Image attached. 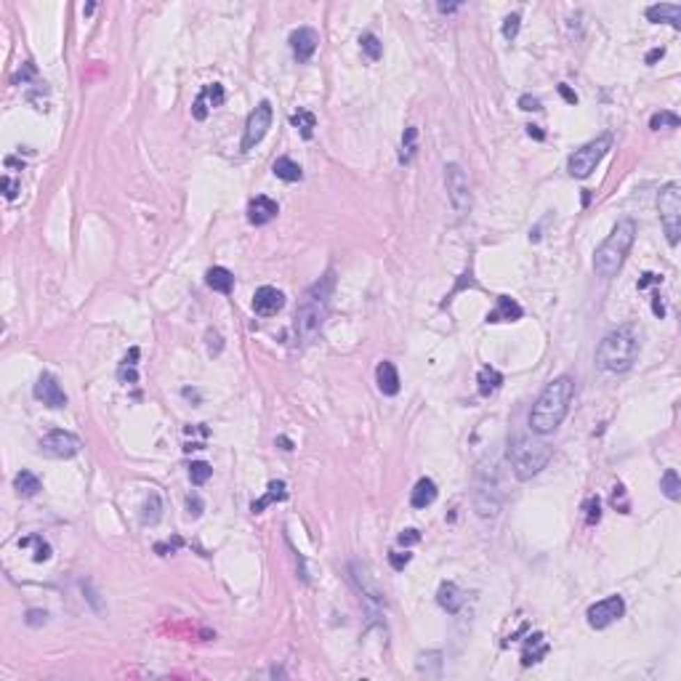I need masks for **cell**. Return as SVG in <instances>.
<instances>
[{
	"label": "cell",
	"instance_id": "obj_1",
	"mask_svg": "<svg viewBox=\"0 0 681 681\" xmlns=\"http://www.w3.org/2000/svg\"><path fill=\"white\" fill-rule=\"evenodd\" d=\"M575 399V378L572 376H559L545 386L538 402L530 410V431L538 437H545L551 431H556L561 426V421L567 418L570 405Z\"/></svg>",
	"mask_w": 681,
	"mask_h": 681
},
{
	"label": "cell",
	"instance_id": "obj_2",
	"mask_svg": "<svg viewBox=\"0 0 681 681\" xmlns=\"http://www.w3.org/2000/svg\"><path fill=\"white\" fill-rule=\"evenodd\" d=\"M333 285L335 277L333 272H328L303 293L301 303L296 309V335H298L301 344H312L319 335V330H322V325L328 319V312H330Z\"/></svg>",
	"mask_w": 681,
	"mask_h": 681
},
{
	"label": "cell",
	"instance_id": "obj_3",
	"mask_svg": "<svg viewBox=\"0 0 681 681\" xmlns=\"http://www.w3.org/2000/svg\"><path fill=\"white\" fill-rule=\"evenodd\" d=\"M636 221L631 218H623L618 221L612 232L607 234V240L593 253V272L599 274L602 280H612L618 277V272L623 269L625 264V256L631 253V248L636 243Z\"/></svg>",
	"mask_w": 681,
	"mask_h": 681
},
{
	"label": "cell",
	"instance_id": "obj_4",
	"mask_svg": "<svg viewBox=\"0 0 681 681\" xmlns=\"http://www.w3.org/2000/svg\"><path fill=\"white\" fill-rule=\"evenodd\" d=\"M639 357V333L631 325L607 333L596 346V364L607 373H625L631 370Z\"/></svg>",
	"mask_w": 681,
	"mask_h": 681
},
{
	"label": "cell",
	"instance_id": "obj_5",
	"mask_svg": "<svg viewBox=\"0 0 681 681\" xmlns=\"http://www.w3.org/2000/svg\"><path fill=\"white\" fill-rule=\"evenodd\" d=\"M508 458H511V469H514L516 479L527 482L548 466V460L554 458V450L535 437H516L508 447Z\"/></svg>",
	"mask_w": 681,
	"mask_h": 681
},
{
	"label": "cell",
	"instance_id": "obj_6",
	"mask_svg": "<svg viewBox=\"0 0 681 681\" xmlns=\"http://www.w3.org/2000/svg\"><path fill=\"white\" fill-rule=\"evenodd\" d=\"M612 147V134H602V136L591 138L588 144H583L580 150H575L567 160V170L572 179H588L591 173L596 170V166L602 163L607 152Z\"/></svg>",
	"mask_w": 681,
	"mask_h": 681
},
{
	"label": "cell",
	"instance_id": "obj_7",
	"mask_svg": "<svg viewBox=\"0 0 681 681\" xmlns=\"http://www.w3.org/2000/svg\"><path fill=\"white\" fill-rule=\"evenodd\" d=\"M657 213L660 224L666 229V237L671 245H679L681 234V186L676 182H668L660 195H657Z\"/></svg>",
	"mask_w": 681,
	"mask_h": 681
},
{
	"label": "cell",
	"instance_id": "obj_8",
	"mask_svg": "<svg viewBox=\"0 0 681 681\" xmlns=\"http://www.w3.org/2000/svg\"><path fill=\"white\" fill-rule=\"evenodd\" d=\"M444 184H447V197H450L453 211L458 216H466L471 211V186L466 170L458 163H450L444 168Z\"/></svg>",
	"mask_w": 681,
	"mask_h": 681
},
{
	"label": "cell",
	"instance_id": "obj_9",
	"mask_svg": "<svg viewBox=\"0 0 681 681\" xmlns=\"http://www.w3.org/2000/svg\"><path fill=\"white\" fill-rule=\"evenodd\" d=\"M80 450H83V442L72 431L56 428V431H51V434H46V437L40 439V453L48 455V458H56V460L75 458Z\"/></svg>",
	"mask_w": 681,
	"mask_h": 681
},
{
	"label": "cell",
	"instance_id": "obj_10",
	"mask_svg": "<svg viewBox=\"0 0 681 681\" xmlns=\"http://www.w3.org/2000/svg\"><path fill=\"white\" fill-rule=\"evenodd\" d=\"M272 128V104L261 102V104L250 112V118L245 122V136H243V152H250L261 138L266 136V131Z\"/></svg>",
	"mask_w": 681,
	"mask_h": 681
},
{
	"label": "cell",
	"instance_id": "obj_11",
	"mask_svg": "<svg viewBox=\"0 0 681 681\" xmlns=\"http://www.w3.org/2000/svg\"><path fill=\"white\" fill-rule=\"evenodd\" d=\"M623 615H625V602H623V596H607V599H602V602L591 604L588 612H586L588 625L591 628H596V631H602V628L612 625L615 620H620Z\"/></svg>",
	"mask_w": 681,
	"mask_h": 681
},
{
	"label": "cell",
	"instance_id": "obj_12",
	"mask_svg": "<svg viewBox=\"0 0 681 681\" xmlns=\"http://www.w3.org/2000/svg\"><path fill=\"white\" fill-rule=\"evenodd\" d=\"M32 394H35V399H38V402H43V405H46V408H51V410L67 408V394H64L59 378H56L54 373H40V378L35 380V389H32Z\"/></svg>",
	"mask_w": 681,
	"mask_h": 681
},
{
	"label": "cell",
	"instance_id": "obj_13",
	"mask_svg": "<svg viewBox=\"0 0 681 681\" xmlns=\"http://www.w3.org/2000/svg\"><path fill=\"white\" fill-rule=\"evenodd\" d=\"M290 51H293V56L298 59V64H306V61H312V56L317 54V46H319V35L312 27H298V30L290 32Z\"/></svg>",
	"mask_w": 681,
	"mask_h": 681
},
{
	"label": "cell",
	"instance_id": "obj_14",
	"mask_svg": "<svg viewBox=\"0 0 681 681\" xmlns=\"http://www.w3.org/2000/svg\"><path fill=\"white\" fill-rule=\"evenodd\" d=\"M282 306H285V293L272 288V285H264L253 293V312L258 317H272Z\"/></svg>",
	"mask_w": 681,
	"mask_h": 681
},
{
	"label": "cell",
	"instance_id": "obj_15",
	"mask_svg": "<svg viewBox=\"0 0 681 681\" xmlns=\"http://www.w3.org/2000/svg\"><path fill=\"white\" fill-rule=\"evenodd\" d=\"M224 86L221 83H211V86H205L200 96L195 99V106H192V115H195V120H205L208 118V109L211 106H221L224 104Z\"/></svg>",
	"mask_w": 681,
	"mask_h": 681
},
{
	"label": "cell",
	"instance_id": "obj_16",
	"mask_svg": "<svg viewBox=\"0 0 681 681\" xmlns=\"http://www.w3.org/2000/svg\"><path fill=\"white\" fill-rule=\"evenodd\" d=\"M277 213H280V205L274 202L272 197H266V195H258V197H253V200L248 202V221H250V224H256V227L269 224L272 218H277Z\"/></svg>",
	"mask_w": 681,
	"mask_h": 681
},
{
	"label": "cell",
	"instance_id": "obj_17",
	"mask_svg": "<svg viewBox=\"0 0 681 681\" xmlns=\"http://www.w3.org/2000/svg\"><path fill=\"white\" fill-rule=\"evenodd\" d=\"M524 309L511 298V296H498V303L492 312H487V322H516L522 319Z\"/></svg>",
	"mask_w": 681,
	"mask_h": 681
},
{
	"label": "cell",
	"instance_id": "obj_18",
	"mask_svg": "<svg viewBox=\"0 0 681 681\" xmlns=\"http://www.w3.org/2000/svg\"><path fill=\"white\" fill-rule=\"evenodd\" d=\"M376 383H378V392L383 396H396L399 394V373H396V367L394 362H378L376 367Z\"/></svg>",
	"mask_w": 681,
	"mask_h": 681
},
{
	"label": "cell",
	"instance_id": "obj_19",
	"mask_svg": "<svg viewBox=\"0 0 681 681\" xmlns=\"http://www.w3.org/2000/svg\"><path fill=\"white\" fill-rule=\"evenodd\" d=\"M647 19L655 22V24H660V22H666L671 27H681V6L679 3H655L647 8Z\"/></svg>",
	"mask_w": 681,
	"mask_h": 681
},
{
	"label": "cell",
	"instance_id": "obj_20",
	"mask_svg": "<svg viewBox=\"0 0 681 681\" xmlns=\"http://www.w3.org/2000/svg\"><path fill=\"white\" fill-rule=\"evenodd\" d=\"M437 495H439L437 482L428 479V476H421L415 482V487H412V492H410V506L412 508H426V506H431L437 500Z\"/></svg>",
	"mask_w": 681,
	"mask_h": 681
},
{
	"label": "cell",
	"instance_id": "obj_21",
	"mask_svg": "<svg viewBox=\"0 0 681 681\" xmlns=\"http://www.w3.org/2000/svg\"><path fill=\"white\" fill-rule=\"evenodd\" d=\"M437 602H439V607H442V609H447L450 615H458V612L463 609V602H466V599H463V591L458 588L455 583H450V580H447V583H442V586H439Z\"/></svg>",
	"mask_w": 681,
	"mask_h": 681
},
{
	"label": "cell",
	"instance_id": "obj_22",
	"mask_svg": "<svg viewBox=\"0 0 681 681\" xmlns=\"http://www.w3.org/2000/svg\"><path fill=\"white\" fill-rule=\"evenodd\" d=\"M545 655H548V641L543 634H532L524 641V652H522V666L530 668L535 663H540Z\"/></svg>",
	"mask_w": 681,
	"mask_h": 681
},
{
	"label": "cell",
	"instance_id": "obj_23",
	"mask_svg": "<svg viewBox=\"0 0 681 681\" xmlns=\"http://www.w3.org/2000/svg\"><path fill=\"white\" fill-rule=\"evenodd\" d=\"M285 498H288V487H285V482H282V479H274V482H269V487H266L264 498L253 500L250 511H253V514H261V511H264V508H269L272 503H277V500H285Z\"/></svg>",
	"mask_w": 681,
	"mask_h": 681
},
{
	"label": "cell",
	"instance_id": "obj_24",
	"mask_svg": "<svg viewBox=\"0 0 681 681\" xmlns=\"http://www.w3.org/2000/svg\"><path fill=\"white\" fill-rule=\"evenodd\" d=\"M205 282H208V288L211 290H216V293H232V288H234V274L229 272V269H224V266H213V269H208V274H205Z\"/></svg>",
	"mask_w": 681,
	"mask_h": 681
},
{
	"label": "cell",
	"instance_id": "obj_25",
	"mask_svg": "<svg viewBox=\"0 0 681 681\" xmlns=\"http://www.w3.org/2000/svg\"><path fill=\"white\" fill-rule=\"evenodd\" d=\"M272 173L277 176V179H282V182H288V184H296L303 179L301 166H298L296 160H290V157H277L272 166Z\"/></svg>",
	"mask_w": 681,
	"mask_h": 681
},
{
	"label": "cell",
	"instance_id": "obj_26",
	"mask_svg": "<svg viewBox=\"0 0 681 681\" xmlns=\"http://www.w3.org/2000/svg\"><path fill=\"white\" fill-rule=\"evenodd\" d=\"M476 383H479V394H482V396H490V394H495L500 386H503V373L487 364V367H482V370H479Z\"/></svg>",
	"mask_w": 681,
	"mask_h": 681
},
{
	"label": "cell",
	"instance_id": "obj_27",
	"mask_svg": "<svg viewBox=\"0 0 681 681\" xmlns=\"http://www.w3.org/2000/svg\"><path fill=\"white\" fill-rule=\"evenodd\" d=\"M40 479L32 474V471H27V469H22L19 474L14 476V490L22 495V498H32V495H38L40 492Z\"/></svg>",
	"mask_w": 681,
	"mask_h": 681
},
{
	"label": "cell",
	"instance_id": "obj_28",
	"mask_svg": "<svg viewBox=\"0 0 681 681\" xmlns=\"http://www.w3.org/2000/svg\"><path fill=\"white\" fill-rule=\"evenodd\" d=\"M415 154H418V128H415V125H410V128H405V134H402V152H399V163H402V166H410V163L415 160Z\"/></svg>",
	"mask_w": 681,
	"mask_h": 681
},
{
	"label": "cell",
	"instance_id": "obj_29",
	"mask_svg": "<svg viewBox=\"0 0 681 681\" xmlns=\"http://www.w3.org/2000/svg\"><path fill=\"white\" fill-rule=\"evenodd\" d=\"M136 360H138V348L134 346L128 354H125V360L120 362V367H118V378H120V383H136L138 380V373H136Z\"/></svg>",
	"mask_w": 681,
	"mask_h": 681
},
{
	"label": "cell",
	"instance_id": "obj_30",
	"mask_svg": "<svg viewBox=\"0 0 681 681\" xmlns=\"http://www.w3.org/2000/svg\"><path fill=\"white\" fill-rule=\"evenodd\" d=\"M160 516H163V500L157 492H150V498L144 503V508H141V524H157L160 522Z\"/></svg>",
	"mask_w": 681,
	"mask_h": 681
},
{
	"label": "cell",
	"instance_id": "obj_31",
	"mask_svg": "<svg viewBox=\"0 0 681 681\" xmlns=\"http://www.w3.org/2000/svg\"><path fill=\"white\" fill-rule=\"evenodd\" d=\"M290 122L301 131L303 138H312L314 136V128H317V118L309 112V109H298L296 115H290Z\"/></svg>",
	"mask_w": 681,
	"mask_h": 681
},
{
	"label": "cell",
	"instance_id": "obj_32",
	"mask_svg": "<svg viewBox=\"0 0 681 681\" xmlns=\"http://www.w3.org/2000/svg\"><path fill=\"white\" fill-rule=\"evenodd\" d=\"M660 490H663V495L668 500H679L681 498V482H679V474L673 469H668L663 474V479H660Z\"/></svg>",
	"mask_w": 681,
	"mask_h": 681
},
{
	"label": "cell",
	"instance_id": "obj_33",
	"mask_svg": "<svg viewBox=\"0 0 681 681\" xmlns=\"http://www.w3.org/2000/svg\"><path fill=\"white\" fill-rule=\"evenodd\" d=\"M360 46H362V51L367 54V59L370 61H378L380 56H383V43L378 40L376 32H364L362 38H360Z\"/></svg>",
	"mask_w": 681,
	"mask_h": 681
},
{
	"label": "cell",
	"instance_id": "obj_34",
	"mask_svg": "<svg viewBox=\"0 0 681 681\" xmlns=\"http://www.w3.org/2000/svg\"><path fill=\"white\" fill-rule=\"evenodd\" d=\"M679 115H673V112H668V109H663V112H655L650 118V128L652 131H660V128H679Z\"/></svg>",
	"mask_w": 681,
	"mask_h": 681
},
{
	"label": "cell",
	"instance_id": "obj_35",
	"mask_svg": "<svg viewBox=\"0 0 681 681\" xmlns=\"http://www.w3.org/2000/svg\"><path fill=\"white\" fill-rule=\"evenodd\" d=\"M583 514H586V524L588 527L599 524V519H602V500L596 498V495H588L586 503H583Z\"/></svg>",
	"mask_w": 681,
	"mask_h": 681
},
{
	"label": "cell",
	"instance_id": "obj_36",
	"mask_svg": "<svg viewBox=\"0 0 681 681\" xmlns=\"http://www.w3.org/2000/svg\"><path fill=\"white\" fill-rule=\"evenodd\" d=\"M213 469L205 463V460H195L192 466H189V479H192V485L195 487H202L208 479H211Z\"/></svg>",
	"mask_w": 681,
	"mask_h": 681
},
{
	"label": "cell",
	"instance_id": "obj_37",
	"mask_svg": "<svg viewBox=\"0 0 681 681\" xmlns=\"http://www.w3.org/2000/svg\"><path fill=\"white\" fill-rule=\"evenodd\" d=\"M19 545H35V561H48V559H51V545H48L40 535L24 538V540H19Z\"/></svg>",
	"mask_w": 681,
	"mask_h": 681
},
{
	"label": "cell",
	"instance_id": "obj_38",
	"mask_svg": "<svg viewBox=\"0 0 681 681\" xmlns=\"http://www.w3.org/2000/svg\"><path fill=\"white\" fill-rule=\"evenodd\" d=\"M519 22H522V16L519 14H511L503 19V38H506V40H514L516 35H519Z\"/></svg>",
	"mask_w": 681,
	"mask_h": 681
},
{
	"label": "cell",
	"instance_id": "obj_39",
	"mask_svg": "<svg viewBox=\"0 0 681 681\" xmlns=\"http://www.w3.org/2000/svg\"><path fill=\"white\" fill-rule=\"evenodd\" d=\"M410 559H412V554H408V551H405V554H402V551H392V554H389V561H392L394 570H405V567L410 564Z\"/></svg>",
	"mask_w": 681,
	"mask_h": 681
},
{
	"label": "cell",
	"instance_id": "obj_40",
	"mask_svg": "<svg viewBox=\"0 0 681 681\" xmlns=\"http://www.w3.org/2000/svg\"><path fill=\"white\" fill-rule=\"evenodd\" d=\"M519 106H522L524 112H540V109H543L540 99H538V96H530V93H524V96L519 99Z\"/></svg>",
	"mask_w": 681,
	"mask_h": 681
},
{
	"label": "cell",
	"instance_id": "obj_41",
	"mask_svg": "<svg viewBox=\"0 0 681 681\" xmlns=\"http://www.w3.org/2000/svg\"><path fill=\"white\" fill-rule=\"evenodd\" d=\"M19 189H22V184L16 182V179H11V176H3V195L8 197V200H14V197L19 195Z\"/></svg>",
	"mask_w": 681,
	"mask_h": 681
},
{
	"label": "cell",
	"instance_id": "obj_42",
	"mask_svg": "<svg viewBox=\"0 0 681 681\" xmlns=\"http://www.w3.org/2000/svg\"><path fill=\"white\" fill-rule=\"evenodd\" d=\"M418 540H421V532L418 530H402L399 532V538H396V543L405 545V548H408V545H415Z\"/></svg>",
	"mask_w": 681,
	"mask_h": 681
},
{
	"label": "cell",
	"instance_id": "obj_43",
	"mask_svg": "<svg viewBox=\"0 0 681 681\" xmlns=\"http://www.w3.org/2000/svg\"><path fill=\"white\" fill-rule=\"evenodd\" d=\"M46 618H48L46 609H30V612H27V625H43Z\"/></svg>",
	"mask_w": 681,
	"mask_h": 681
},
{
	"label": "cell",
	"instance_id": "obj_44",
	"mask_svg": "<svg viewBox=\"0 0 681 681\" xmlns=\"http://www.w3.org/2000/svg\"><path fill=\"white\" fill-rule=\"evenodd\" d=\"M186 508H189V514H192V516L202 514V500H200V495H197V492L186 498Z\"/></svg>",
	"mask_w": 681,
	"mask_h": 681
},
{
	"label": "cell",
	"instance_id": "obj_45",
	"mask_svg": "<svg viewBox=\"0 0 681 681\" xmlns=\"http://www.w3.org/2000/svg\"><path fill=\"white\" fill-rule=\"evenodd\" d=\"M612 503H615V506L620 503V511H623V514H628V503H625V492H623V487H620V485L615 487V495H612Z\"/></svg>",
	"mask_w": 681,
	"mask_h": 681
},
{
	"label": "cell",
	"instance_id": "obj_46",
	"mask_svg": "<svg viewBox=\"0 0 681 681\" xmlns=\"http://www.w3.org/2000/svg\"><path fill=\"white\" fill-rule=\"evenodd\" d=\"M32 75H35V67H32V61H27V64H24V70H19V75H16L14 80H16V83H19V80L24 83V80H30Z\"/></svg>",
	"mask_w": 681,
	"mask_h": 681
},
{
	"label": "cell",
	"instance_id": "obj_47",
	"mask_svg": "<svg viewBox=\"0 0 681 681\" xmlns=\"http://www.w3.org/2000/svg\"><path fill=\"white\" fill-rule=\"evenodd\" d=\"M437 8H439V14H453V11L460 8V3H439Z\"/></svg>",
	"mask_w": 681,
	"mask_h": 681
},
{
	"label": "cell",
	"instance_id": "obj_48",
	"mask_svg": "<svg viewBox=\"0 0 681 681\" xmlns=\"http://www.w3.org/2000/svg\"><path fill=\"white\" fill-rule=\"evenodd\" d=\"M559 93L564 96V99H567V102H570V104H577V93H572L570 88H567V86H559Z\"/></svg>",
	"mask_w": 681,
	"mask_h": 681
},
{
	"label": "cell",
	"instance_id": "obj_49",
	"mask_svg": "<svg viewBox=\"0 0 681 681\" xmlns=\"http://www.w3.org/2000/svg\"><path fill=\"white\" fill-rule=\"evenodd\" d=\"M663 54H666L663 48H652L650 54H647V64H655L657 59H663Z\"/></svg>",
	"mask_w": 681,
	"mask_h": 681
},
{
	"label": "cell",
	"instance_id": "obj_50",
	"mask_svg": "<svg viewBox=\"0 0 681 681\" xmlns=\"http://www.w3.org/2000/svg\"><path fill=\"white\" fill-rule=\"evenodd\" d=\"M527 134H530V136H535V138H538V141H543V131H540V125H527Z\"/></svg>",
	"mask_w": 681,
	"mask_h": 681
},
{
	"label": "cell",
	"instance_id": "obj_51",
	"mask_svg": "<svg viewBox=\"0 0 681 681\" xmlns=\"http://www.w3.org/2000/svg\"><path fill=\"white\" fill-rule=\"evenodd\" d=\"M280 444H282V450H293V444H290V439H285V437H280L277 439Z\"/></svg>",
	"mask_w": 681,
	"mask_h": 681
}]
</instances>
